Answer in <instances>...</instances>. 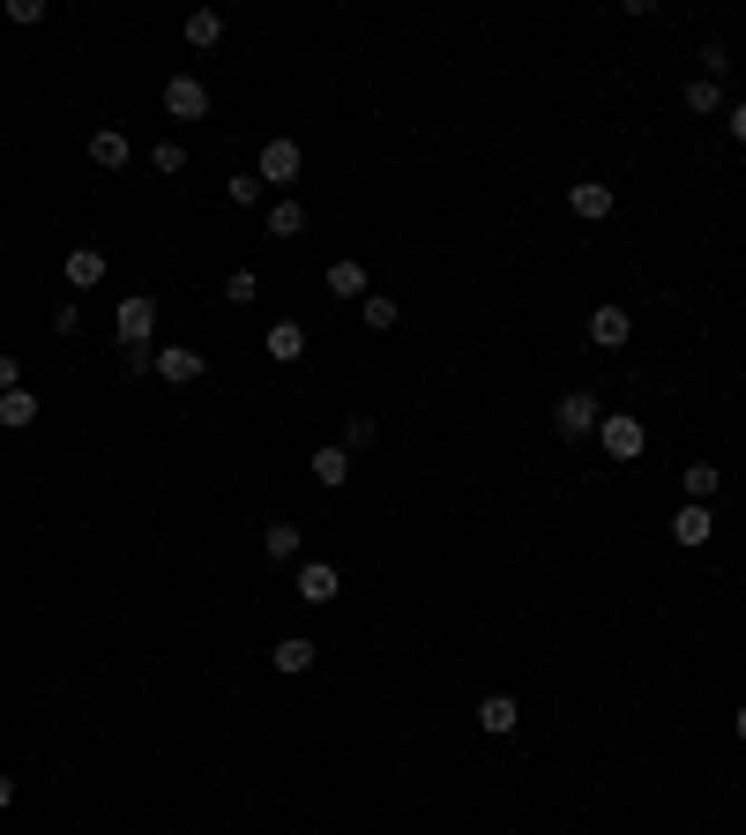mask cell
<instances>
[{"instance_id":"10","label":"cell","mask_w":746,"mask_h":835,"mask_svg":"<svg viewBox=\"0 0 746 835\" xmlns=\"http://www.w3.org/2000/svg\"><path fill=\"white\" fill-rule=\"evenodd\" d=\"M717 538V515H709V508H695V500H687V508H679V515H671V544H679V552H701V544Z\"/></svg>"},{"instance_id":"19","label":"cell","mask_w":746,"mask_h":835,"mask_svg":"<svg viewBox=\"0 0 746 835\" xmlns=\"http://www.w3.org/2000/svg\"><path fill=\"white\" fill-rule=\"evenodd\" d=\"M322 284H328V298H366V292H373L359 262H328V276H322Z\"/></svg>"},{"instance_id":"15","label":"cell","mask_w":746,"mask_h":835,"mask_svg":"<svg viewBox=\"0 0 746 835\" xmlns=\"http://www.w3.org/2000/svg\"><path fill=\"white\" fill-rule=\"evenodd\" d=\"M314 657H322V649H314L306 635H284V641L269 649V664L284 671V679H298V671H314Z\"/></svg>"},{"instance_id":"16","label":"cell","mask_w":746,"mask_h":835,"mask_svg":"<svg viewBox=\"0 0 746 835\" xmlns=\"http://www.w3.org/2000/svg\"><path fill=\"white\" fill-rule=\"evenodd\" d=\"M179 38H187V46H195V52L224 46V16H217V8H195V16H187V23H179Z\"/></svg>"},{"instance_id":"6","label":"cell","mask_w":746,"mask_h":835,"mask_svg":"<svg viewBox=\"0 0 746 835\" xmlns=\"http://www.w3.org/2000/svg\"><path fill=\"white\" fill-rule=\"evenodd\" d=\"M292 590H298V605H336V590H344V574H336L328 560H298Z\"/></svg>"},{"instance_id":"5","label":"cell","mask_w":746,"mask_h":835,"mask_svg":"<svg viewBox=\"0 0 746 835\" xmlns=\"http://www.w3.org/2000/svg\"><path fill=\"white\" fill-rule=\"evenodd\" d=\"M149 373H157V381H173V389H195L202 373H209V358H202L195 344H157V351H149Z\"/></svg>"},{"instance_id":"33","label":"cell","mask_w":746,"mask_h":835,"mask_svg":"<svg viewBox=\"0 0 746 835\" xmlns=\"http://www.w3.org/2000/svg\"><path fill=\"white\" fill-rule=\"evenodd\" d=\"M732 143H746V98L732 105Z\"/></svg>"},{"instance_id":"24","label":"cell","mask_w":746,"mask_h":835,"mask_svg":"<svg viewBox=\"0 0 746 835\" xmlns=\"http://www.w3.org/2000/svg\"><path fill=\"white\" fill-rule=\"evenodd\" d=\"M687 112H724V82L695 75V82H687Z\"/></svg>"},{"instance_id":"35","label":"cell","mask_w":746,"mask_h":835,"mask_svg":"<svg viewBox=\"0 0 746 835\" xmlns=\"http://www.w3.org/2000/svg\"><path fill=\"white\" fill-rule=\"evenodd\" d=\"M732 731H739V746H746V709H739V716H732Z\"/></svg>"},{"instance_id":"11","label":"cell","mask_w":746,"mask_h":835,"mask_svg":"<svg viewBox=\"0 0 746 835\" xmlns=\"http://www.w3.org/2000/svg\"><path fill=\"white\" fill-rule=\"evenodd\" d=\"M568 209H575L582 224L612 217V187H605V179H575V187H568Z\"/></svg>"},{"instance_id":"14","label":"cell","mask_w":746,"mask_h":835,"mask_svg":"<svg viewBox=\"0 0 746 835\" xmlns=\"http://www.w3.org/2000/svg\"><path fill=\"white\" fill-rule=\"evenodd\" d=\"M127 157H135V143H127L120 127H98V135H90V165H98V173H120Z\"/></svg>"},{"instance_id":"27","label":"cell","mask_w":746,"mask_h":835,"mask_svg":"<svg viewBox=\"0 0 746 835\" xmlns=\"http://www.w3.org/2000/svg\"><path fill=\"white\" fill-rule=\"evenodd\" d=\"M695 60H701V75H709V82H724V68H732V46H724V38H709Z\"/></svg>"},{"instance_id":"17","label":"cell","mask_w":746,"mask_h":835,"mask_svg":"<svg viewBox=\"0 0 746 835\" xmlns=\"http://www.w3.org/2000/svg\"><path fill=\"white\" fill-rule=\"evenodd\" d=\"M314 485H328V492H336V485H351V455H344L336 441H328V448H314Z\"/></svg>"},{"instance_id":"9","label":"cell","mask_w":746,"mask_h":835,"mask_svg":"<svg viewBox=\"0 0 746 835\" xmlns=\"http://www.w3.org/2000/svg\"><path fill=\"white\" fill-rule=\"evenodd\" d=\"M105 246H68V262H60V276H68V292H98L105 284Z\"/></svg>"},{"instance_id":"26","label":"cell","mask_w":746,"mask_h":835,"mask_svg":"<svg viewBox=\"0 0 746 835\" xmlns=\"http://www.w3.org/2000/svg\"><path fill=\"white\" fill-rule=\"evenodd\" d=\"M224 298H232V306H254V298H262L254 269H232V276H224Z\"/></svg>"},{"instance_id":"21","label":"cell","mask_w":746,"mask_h":835,"mask_svg":"<svg viewBox=\"0 0 746 835\" xmlns=\"http://www.w3.org/2000/svg\"><path fill=\"white\" fill-rule=\"evenodd\" d=\"M0 425H8V433L38 425V395H30V389H8V395H0Z\"/></svg>"},{"instance_id":"1","label":"cell","mask_w":746,"mask_h":835,"mask_svg":"<svg viewBox=\"0 0 746 835\" xmlns=\"http://www.w3.org/2000/svg\"><path fill=\"white\" fill-rule=\"evenodd\" d=\"M597 425H605V403H597L590 389H568L552 403V433H560V441H590Z\"/></svg>"},{"instance_id":"18","label":"cell","mask_w":746,"mask_h":835,"mask_svg":"<svg viewBox=\"0 0 746 835\" xmlns=\"http://www.w3.org/2000/svg\"><path fill=\"white\" fill-rule=\"evenodd\" d=\"M262 552H269V560H298V552H306V530H298V522H269V530H262Z\"/></svg>"},{"instance_id":"8","label":"cell","mask_w":746,"mask_h":835,"mask_svg":"<svg viewBox=\"0 0 746 835\" xmlns=\"http://www.w3.org/2000/svg\"><path fill=\"white\" fill-rule=\"evenodd\" d=\"M627 336H635V314H627L620 298H605V306L590 314V344L597 351H627Z\"/></svg>"},{"instance_id":"25","label":"cell","mask_w":746,"mask_h":835,"mask_svg":"<svg viewBox=\"0 0 746 835\" xmlns=\"http://www.w3.org/2000/svg\"><path fill=\"white\" fill-rule=\"evenodd\" d=\"M224 202H232V209H254V202H262V179H254V173H232V179H224Z\"/></svg>"},{"instance_id":"4","label":"cell","mask_w":746,"mask_h":835,"mask_svg":"<svg viewBox=\"0 0 746 835\" xmlns=\"http://www.w3.org/2000/svg\"><path fill=\"white\" fill-rule=\"evenodd\" d=\"M112 336H120L127 351H149V336H157V298H120V306H112Z\"/></svg>"},{"instance_id":"12","label":"cell","mask_w":746,"mask_h":835,"mask_svg":"<svg viewBox=\"0 0 746 835\" xmlns=\"http://www.w3.org/2000/svg\"><path fill=\"white\" fill-rule=\"evenodd\" d=\"M516 724H522L516 694H485V701H478V731H485V738H508Z\"/></svg>"},{"instance_id":"30","label":"cell","mask_w":746,"mask_h":835,"mask_svg":"<svg viewBox=\"0 0 746 835\" xmlns=\"http://www.w3.org/2000/svg\"><path fill=\"white\" fill-rule=\"evenodd\" d=\"M149 173H187V149H179V143H157V149H149Z\"/></svg>"},{"instance_id":"23","label":"cell","mask_w":746,"mask_h":835,"mask_svg":"<svg viewBox=\"0 0 746 835\" xmlns=\"http://www.w3.org/2000/svg\"><path fill=\"white\" fill-rule=\"evenodd\" d=\"M298 232H306V209H298L292 195L269 202V239H298Z\"/></svg>"},{"instance_id":"20","label":"cell","mask_w":746,"mask_h":835,"mask_svg":"<svg viewBox=\"0 0 746 835\" xmlns=\"http://www.w3.org/2000/svg\"><path fill=\"white\" fill-rule=\"evenodd\" d=\"M679 485H687V500H695V508H709V500L724 492V470H717V463H687V478H679Z\"/></svg>"},{"instance_id":"7","label":"cell","mask_w":746,"mask_h":835,"mask_svg":"<svg viewBox=\"0 0 746 835\" xmlns=\"http://www.w3.org/2000/svg\"><path fill=\"white\" fill-rule=\"evenodd\" d=\"M165 120H209V90H202V75H173V82H165Z\"/></svg>"},{"instance_id":"2","label":"cell","mask_w":746,"mask_h":835,"mask_svg":"<svg viewBox=\"0 0 746 835\" xmlns=\"http://www.w3.org/2000/svg\"><path fill=\"white\" fill-rule=\"evenodd\" d=\"M597 448L612 455V463H635L649 448V425L642 418H627V411H605V425H597Z\"/></svg>"},{"instance_id":"31","label":"cell","mask_w":746,"mask_h":835,"mask_svg":"<svg viewBox=\"0 0 746 835\" xmlns=\"http://www.w3.org/2000/svg\"><path fill=\"white\" fill-rule=\"evenodd\" d=\"M8 23H46V0H8Z\"/></svg>"},{"instance_id":"28","label":"cell","mask_w":746,"mask_h":835,"mask_svg":"<svg viewBox=\"0 0 746 835\" xmlns=\"http://www.w3.org/2000/svg\"><path fill=\"white\" fill-rule=\"evenodd\" d=\"M336 448H344V455L373 448V418H366V411H359V418H344V441H336Z\"/></svg>"},{"instance_id":"22","label":"cell","mask_w":746,"mask_h":835,"mask_svg":"<svg viewBox=\"0 0 746 835\" xmlns=\"http://www.w3.org/2000/svg\"><path fill=\"white\" fill-rule=\"evenodd\" d=\"M359 321H366L373 336H389V328L403 321V306H396V298H381V292H366V298H359Z\"/></svg>"},{"instance_id":"34","label":"cell","mask_w":746,"mask_h":835,"mask_svg":"<svg viewBox=\"0 0 746 835\" xmlns=\"http://www.w3.org/2000/svg\"><path fill=\"white\" fill-rule=\"evenodd\" d=\"M0 806H16V776H0Z\"/></svg>"},{"instance_id":"3","label":"cell","mask_w":746,"mask_h":835,"mask_svg":"<svg viewBox=\"0 0 746 835\" xmlns=\"http://www.w3.org/2000/svg\"><path fill=\"white\" fill-rule=\"evenodd\" d=\"M298 173H306V149H298L292 135H276V143H262V157H254V179H262V187H292Z\"/></svg>"},{"instance_id":"29","label":"cell","mask_w":746,"mask_h":835,"mask_svg":"<svg viewBox=\"0 0 746 835\" xmlns=\"http://www.w3.org/2000/svg\"><path fill=\"white\" fill-rule=\"evenodd\" d=\"M52 336H82V298H60V306H52Z\"/></svg>"},{"instance_id":"32","label":"cell","mask_w":746,"mask_h":835,"mask_svg":"<svg viewBox=\"0 0 746 835\" xmlns=\"http://www.w3.org/2000/svg\"><path fill=\"white\" fill-rule=\"evenodd\" d=\"M8 389H23V358H0V395Z\"/></svg>"},{"instance_id":"13","label":"cell","mask_w":746,"mask_h":835,"mask_svg":"<svg viewBox=\"0 0 746 835\" xmlns=\"http://www.w3.org/2000/svg\"><path fill=\"white\" fill-rule=\"evenodd\" d=\"M262 351H269L276 366H298V358H306V328H298V321H269Z\"/></svg>"}]
</instances>
